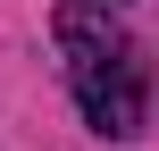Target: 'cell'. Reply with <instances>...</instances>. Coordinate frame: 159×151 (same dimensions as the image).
<instances>
[{"label": "cell", "instance_id": "6da1fadb", "mask_svg": "<svg viewBox=\"0 0 159 151\" xmlns=\"http://www.w3.org/2000/svg\"><path fill=\"white\" fill-rule=\"evenodd\" d=\"M59 59H67V84H75V101H84V118H92V134H143V101H151V84H143V50H134V34L126 25H109V8L101 0H59Z\"/></svg>", "mask_w": 159, "mask_h": 151}]
</instances>
